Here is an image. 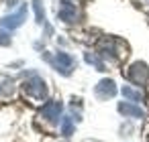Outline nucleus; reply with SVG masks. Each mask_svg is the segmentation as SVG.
<instances>
[{
	"label": "nucleus",
	"instance_id": "9",
	"mask_svg": "<svg viewBox=\"0 0 149 142\" xmlns=\"http://www.w3.org/2000/svg\"><path fill=\"white\" fill-rule=\"evenodd\" d=\"M118 112H120L123 116H129V118H143V116H145V112H143L139 106L129 104V102H120V104H118Z\"/></svg>",
	"mask_w": 149,
	"mask_h": 142
},
{
	"label": "nucleus",
	"instance_id": "2",
	"mask_svg": "<svg viewBox=\"0 0 149 142\" xmlns=\"http://www.w3.org/2000/svg\"><path fill=\"white\" fill-rule=\"evenodd\" d=\"M23 89H25V95H29L33 99H45L47 97V85L39 75H33L31 79H27Z\"/></svg>",
	"mask_w": 149,
	"mask_h": 142
},
{
	"label": "nucleus",
	"instance_id": "14",
	"mask_svg": "<svg viewBox=\"0 0 149 142\" xmlns=\"http://www.w3.org/2000/svg\"><path fill=\"white\" fill-rule=\"evenodd\" d=\"M8 45H10V35L0 31V47H8Z\"/></svg>",
	"mask_w": 149,
	"mask_h": 142
},
{
	"label": "nucleus",
	"instance_id": "12",
	"mask_svg": "<svg viewBox=\"0 0 149 142\" xmlns=\"http://www.w3.org/2000/svg\"><path fill=\"white\" fill-rule=\"evenodd\" d=\"M33 10H35V19L39 25L45 23V8H43V2L41 0H33Z\"/></svg>",
	"mask_w": 149,
	"mask_h": 142
},
{
	"label": "nucleus",
	"instance_id": "3",
	"mask_svg": "<svg viewBox=\"0 0 149 142\" xmlns=\"http://www.w3.org/2000/svg\"><path fill=\"white\" fill-rule=\"evenodd\" d=\"M125 75H127V79H129L131 83H135V85H145V83L149 81V67H147L145 63L137 61V63H133V65L127 67Z\"/></svg>",
	"mask_w": 149,
	"mask_h": 142
},
{
	"label": "nucleus",
	"instance_id": "7",
	"mask_svg": "<svg viewBox=\"0 0 149 142\" xmlns=\"http://www.w3.org/2000/svg\"><path fill=\"white\" fill-rule=\"evenodd\" d=\"M57 16H59V21H63V23L74 25V23H78V19H80V10H78L76 4L70 2V0H63L61 6H59V10H57Z\"/></svg>",
	"mask_w": 149,
	"mask_h": 142
},
{
	"label": "nucleus",
	"instance_id": "15",
	"mask_svg": "<svg viewBox=\"0 0 149 142\" xmlns=\"http://www.w3.org/2000/svg\"><path fill=\"white\" fill-rule=\"evenodd\" d=\"M147 142H149V134H147Z\"/></svg>",
	"mask_w": 149,
	"mask_h": 142
},
{
	"label": "nucleus",
	"instance_id": "10",
	"mask_svg": "<svg viewBox=\"0 0 149 142\" xmlns=\"http://www.w3.org/2000/svg\"><path fill=\"white\" fill-rule=\"evenodd\" d=\"M120 91H123V95H125L129 102H143V93L137 91V89H133L131 85H125Z\"/></svg>",
	"mask_w": 149,
	"mask_h": 142
},
{
	"label": "nucleus",
	"instance_id": "8",
	"mask_svg": "<svg viewBox=\"0 0 149 142\" xmlns=\"http://www.w3.org/2000/svg\"><path fill=\"white\" fill-rule=\"evenodd\" d=\"M94 93L98 99H108V97H114L116 95V83L112 79H102L98 81V85L94 87Z\"/></svg>",
	"mask_w": 149,
	"mask_h": 142
},
{
	"label": "nucleus",
	"instance_id": "1",
	"mask_svg": "<svg viewBox=\"0 0 149 142\" xmlns=\"http://www.w3.org/2000/svg\"><path fill=\"white\" fill-rule=\"evenodd\" d=\"M98 55L102 59H108V61H120L127 55V45L120 39L106 37L98 43Z\"/></svg>",
	"mask_w": 149,
	"mask_h": 142
},
{
	"label": "nucleus",
	"instance_id": "13",
	"mask_svg": "<svg viewBox=\"0 0 149 142\" xmlns=\"http://www.w3.org/2000/svg\"><path fill=\"white\" fill-rule=\"evenodd\" d=\"M61 134L63 136H72L74 134V118L72 116H63V120H61Z\"/></svg>",
	"mask_w": 149,
	"mask_h": 142
},
{
	"label": "nucleus",
	"instance_id": "11",
	"mask_svg": "<svg viewBox=\"0 0 149 142\" xmlns=\"http://www.w3.org/2000/svg\"><path fill=\"white\" fill-rule=\"evenodd\" d=\"M84 59H86V63L94 65L98 71H106V67H104V63H102V59H100L98 55H94V53H84Z\"/></svg>",
	"mask_w": 149,
	"mask_h": 142
},
{
	"label": "nucleus",
	"instance_id": "4",
	"mask_svg": "<svg viewBox=\"0 0 149 142\" xmlns=\"http://www.w3.org/2000/svg\"><path fill=\"white\" fill-rule=\"evenodd\" d=\"M45 59H49V63L53 65V69L59 71L61 75H70L72 69H74V65H76L74 57H72L70 53H61V51L55 53V57H47V55H45Z\"/></svg>",
	"mask_w": 149,
	"mask_h": 142
},
{
	"label": "nucleus",
	"instance_id": "5",
	"mask_svg": "<svg viewBox=\"0 0 149 142\" xmlns=\"http://www.w3.org/2000/svg\"><path fill=\"white\" fill-rule=\"evenodd\" d=\"M25 21H27V4H23L15 14H6V16H2V19H0V25H2V29L15 31V29H19Z\"/></svg>",
	"mask_w": 149,
	"mask_h": 142
},
{
	"label": "nucleus",
	"instance_id": "6",
	"mask_svg": "<svg viewBox=\"0 0 149 142\" xmlns=\"http://www.w3.org/2000/svg\"><path fill=\"white\" fill-rule=\"evenodd\" d=\"M61 112H63V104L59 99H51V102H47L41 108V118L47 120V122H51V124H55L61 118Z\"/></svg>",
	"mask_w": 149,
	"mask_h": 142
}]
</instances>
